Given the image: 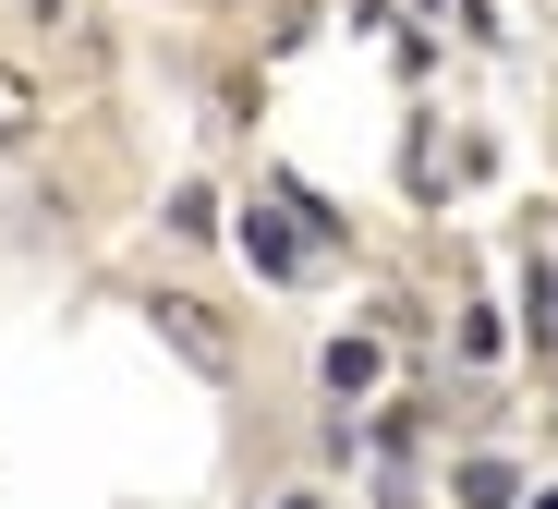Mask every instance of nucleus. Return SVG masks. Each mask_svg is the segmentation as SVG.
<instances>
[{"mask_svg":"<svg viewBox=\"0 0 558 509\" xmlns=\"http://www.w3.org/2000/svg\"><path fill=\"white\" fill-rule=\"evenodd\" d=\"M146 316H158V340H170V364H182V376H207V388H231V376H243V340H231V316H219L207 291H158Z\"/></svg>","mask_w":558,"mask_h":509,"instance_id":"1","label":"nucleus"},{"mask_svg":"<svg viewBox=\"0 0 558 509\" xmlns=\"http://www.w3.org/2000/svg\"><path fill=\"white\" fill-rule=\"evenodd\" d=\"M377 376H389V352L364 340V328H340V340H316V388H328V400H364V388H377Z\"/></svg>","mask_w":558,"mask_h":509,"instance_id":"2","label":"nucleus"},{"mask_svg":"<svg viewBox=\"0 0 558 509\" xmlns=\"http://www.w3.org/2000/svg\"><path fill=\"white\" fill-rule=\"evenodd\" d=\"M37 134H49V85L25 61H0V158H25Z\"/></svg>","mask_w":558,"mask_h":509,"instance_id":"3","label":"nucleus"},{"mask_svg":"<svg viewBox=\"0 0 558 509\" xmlns=\"http://www.w3.org/2000/svg\"><path fill=\"white\" fill-rule=\"evenodd\" d=\"M243 255H255L267 279H304V267H316V243H292L279 219H243Z\"/></svg>","mask_w":558,"mask_h":509,"instance_id":"4","label":"nucleus"},{"mask_svg":"<svg viewBox=\"0 0 558 509\" xmlns=\"http://www.w3.org/2000/svg\"><path fill=\"white\" fill-rule=\"evenodd\" d=\"M449 497H461V509H510V497H522V473L474 449V461H461V473H449Z\"/></svg>","mask_w":558,"mask_h":509,"instance_id":"5","label":"nucleus"},{"mask_svg":"<svg viewBox=\"0 0 558 509\" xmlns=\"http://www.w3.org/2000/svg\"><path fill=\"white\" fill-rule=\"evenodd\" d=\"M170 231H182V243L219 231V194H207V182H182V194H170Z\"/></svg>","mask_w":558,"mask_h":509,"instance_id":"6","label":"nucleus"},{"mask_svg":"<svg viewBox=\"0 0 558 509\" xmlns=\"http://www.w3.org/2000/svg\"><path fill=\"white\" fill-rule=\"evenodd\" d=\"M267 509H328V497H316V485H292V497H267Z\"/></svg>","mask_w":558,"mask_h":509,"instance_id":"7","label":"nucleus"},{"mask_svg":"<svg viewBox=\"0 0 558 509\" xmlns=\"http://www.w3.org/2000/svg\"><path fill=\"white\" fill-rule=\"evenodd\" d=\"M522 509H558V485H546V497H522Z\"/></svg>","mask_w":558,"mask_h":509,"instance_id":"8","label":"nucleus"}]
</instances>
